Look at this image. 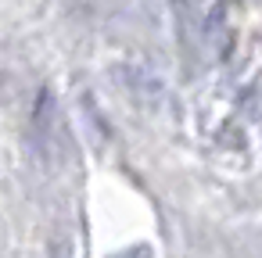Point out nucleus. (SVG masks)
Here are the masks:
<instances>
[{"label":"nucleus","instance_id":"obj_2","mask_svg":"<svg viewBox=\"0 0 262 258\" xmlns=\"http://www.w3.org/2000/svg\"><path fill=\"white\" fill-rule=\"evenodd\" d=\"M126 258H147V251H133V254H126Z\"/></svg>","mask_w":262,"mask_h":258},{"label":"nucleus","instance_id":"obj_1","mask_svg":"<svg viewBox=\"0 0 262 258\" xmlns=\"http://www.w3.org/2000/svg\"><path fill=\"white\" fill-rule=\"evenodd\" d=\"M51 258H76V247H72V240H69V237H58V240H51Z\"/></svg>","mask_w":262,"mask_h":258}]
</instances>
